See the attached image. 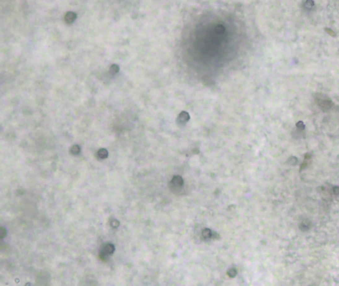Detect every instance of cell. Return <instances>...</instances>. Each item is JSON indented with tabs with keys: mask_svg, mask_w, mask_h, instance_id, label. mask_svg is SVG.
<instances>
[{
	"mask_svg": "<svg viewBox=\"0 0 339 286\" xmlns=\"http://www.w3.org/2000/svg\"><path fill=\"white\" fill-rule=\"evenodd\" d=\"M305 7L312 8V7H313V2L311 1V0H307L306 3H305Z\"/></svg>",
	"mask_w": 339,
	"mask_h": 286,
	"instance_id": "6da1fadb",
	"label": "cell"
}]
</instances>
